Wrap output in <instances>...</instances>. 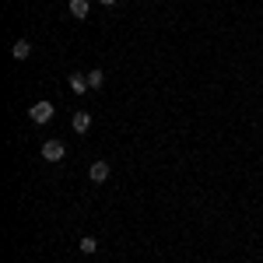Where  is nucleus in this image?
Instances as JSON below:
<instances>
[{
    "instance_id": "0eeeda50",
    "label": "nucleus",
    "mask_w": 263,
    "mask_h": 263,
    "mask_svg": "<svg viewBox=\"0 0 263 263\" xmlns=\"http://www.w3.org/2000/svg\"><path fill=\"white\" fill-rule=\"evenodd\" d=\"M67 7H70V14H74L78 21H84V18H88V11H91V4H88V0H70Z\"/></svg>"
},
{
    "instance_id": "7ed1b4c3",
    "label": "nucleus",
    "mask_w": 263,
    "mask_h": 263,
    "mask_svg": "<svg viewBox=\"0 0 263 263\" xmlns=\"http://www.w3.org/2000/svg\"><path fill=\"white\" fill-rule=\"evenodd\" d=\"M109 172H112V168H109V162H95L91 168H88L91 182H105V179H109Z\"/></svg>"
},
{
    "instance_id": "f03ea898",
    "label": "nucleus",
    "mask_w": 263,
    "mask_h": 263,
    "mask_svg": "<svg viewBox=\"0 0 263 263\" xmlns=\"http://www.w3.org/2000/svg\"><path fill=\"white\" fill-rule=\"evenodd\" d=\"M63 155H67L63 141H46L42 144V158H46V162H63Z\"/></svg>"
},
{
    "instance_id": "6e6552de",
    "label": "nucleus",
    "mask_w": 263,
    "mask_h": 263,
    "mask_svg": "<svg viewBox=\"0 0 263 263\" xmlns=\"http://www.w3.org/2000/svg\"><path fill=\"white\" fill-rule=\"evenodd\" d=\"M78 246H81V253H88V256H91V253H99V239H91V235H84Z\"/></svg>"
},
{
    "instance_id": "20e7f679",
    "label": "nucleus",
    "mask_w": 263,
    "mask_h": 263,
    "mask_svg": "<svg viewBox=\"0 0 263 263\" xmlns=\"http://www.w3.org/2000/svg\"><path fill=\"white\" fill-rule=\"evenodd\" d=\"M11 57H14V60H28V57H32V42L18 39L14 46H11Z\"/></svg>"
},
{
    "instance_id": "423d86ee",
    "label": "nucleus",
    "mask_w": 263,
    "mask_h": 263,
    "mask_svg": "<svg viewBox=\"0 0 263 263\" xmlns=\"http://www.w3.org/2000/svg\"><path fill=\"white\" fill-rule=\"evenodd\" d=\"M70 126H74V134H88V130H91V116H88V112H74Z\"/></svg>"
},
{
    "instance_id": "f257e3e1",
    "label": "nucleus",
    "mask_w": 263,
    "mask_h": 263,
    "mask_svg": "<svg viewBox=\"0 0 263 263\" xmlns=\"http://www.w3.org/2000/svg\"><path fill=\"white\" fill-rule=\"evenodd\" d=\"M53 116H57V109H53L46 99H42V102H32V109H28V120L39 123V126H42V123H49Z\"/></svg>"
},
{
    "instance_id": "1a4fd4ad",
    "label": "nucleus",
    "mask_w": 263,
    "mask_h": 263,
    "mask_svg": "<svg viewBox=\"0 0 263 263\" xmlns=\"http://www.w3.org/2000/svg\"><path fill=\"white\" fill-rule=\"evenodd\" d=\"M88 84H91V91L102 88V84H105V74H102V70H88Z\"/></svg>"
},
{
    "instance_id": "39448f33",
    "label": "nucleus",
    "mask_w": 263,
    "mask_h": 263,
    "mask_svg": "<svg viewBox=\"0 0 263 263\" xmlns=\"http://www.w3.org/2000/svg\"><path fill=\"white\" fill-rule=\"evenodd\" d=\"M70 91H74V95H84V91H91V84H88V74H70Z\"/></svg>"
},
{
    "instance_id": "9d476101",
    "label": "nucleus",
    "mask_w": 263,
    "mask_h": 263,
    "mask_svg": "<svg viewBox=\"0 0 263 263\" xmlns=\"http://www.w3.org/2000/svg\"><path fill=\"white\" fill-rule=\"evenodd\" d=\"M99 4H102V7H112V4H116V0H99Z\"/></svg>"
}]
</instances>
